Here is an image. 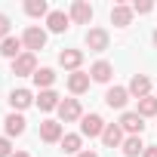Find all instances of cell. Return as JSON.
<instances>
[{
	"instance_id": "8992f818",
	"label": "cell",
	"mask_w": 157,
	"mask_h": 157,
	"mask_svg": "<svg viewBox=\"0 0 157 157\" xmlns=\"http://www.w3.org/2000/svg\"><path fill=\"white\" fill-rule=\"evenodd\" d=\"M68 16H71V22H77V25H90V22H93V6L86 3V0H74Z\"/></svg>"
},
{
	"instance_id": "cb8c5ba5",
	"label": "cell",
	"mask_w": 157,
	"mask_h": 157,
	"mask_svg": "<svg viewBox=\"0 0 157 157\" xmlns=\"http://www.w3.org/2000/svg\"><path fill=\"white\" fill-rule=\"evenodd\" d=\"M120 148H123V157H139L148 145H142V139H139V136H129V139H123V145H120Z\"/></svg>"
},
{
	"instance_id": "7c38bea8",
	"label": "cell",
	"mask_w": 157,
	"mask_h": 157,
	"mask_svg": "<svg viewBox=\"0 0 157 157\" xmlns=\"http://www.w3.org/2000/svg\"><path fill=\"white\" fill-rule=\"evenodd\" d=\"M132 6H126V3H117V6H111V25H117V28H126L129 22H132Z\"/></svg>"
},
{
	"instance_id": "277c9868",
	"label": "cell",
	"mask_w": 157,
	"mask_h": 157,
	"mask_svg": "<svg viewBox=\"0 0 157 157\" xmlns=\"http://www.w3.org/2000/svg\"><path fill=\"white\" fill-rule=\"evenodd\" d=\"M105 120L99 117V114H83L80 117V136H90V139H96V136H102L105 132Z\"/></svg>"
},
{
	"instance_id": "30bf717a",
	"label": "cell",
	"mask_w": 157,
	"mask_h": 157,
	"mask_svg": "<svg viewBox=\"0 0 157 157\" xmlns=\"http://www.w3.org/2000/svg\"><path fill=\"white\" fill-rule=\"evenodd\" d=\"M120 129H126L129 136H142V129H145V117L136 114V111H126V114L120 117Z\"/></svg>"
},
{
	"instance_id": "f546056e",
	"label": "cell",
	"mask_w": 157,
	"mask_h": 157,
	"mask_svg": "<svg viewBox=\"0 0 157 157\" xmlns=\"http://www.w3.org/2000/svg\"><path fill=\"white\" fill-rule=\"evenodd\" d=\"M77 157H99V154H96V151H80Z\"/></svg>"
},
{
	"instance_id": "9a60e30c",
	"label": "cell",
	"mask_w": 157,
	"mask_h": 157,
	"mask_svg": "<svg viewBox=\"0 0 157 157\" xmlns=\"http://www.w3.org/2000/svg\"><path fill=\"white\" fill-rule=\"evenodd\" d=\"M90 77H93V83H108L111 77H114V65L111 62H96L90 68Z\"/></svg>"
},
{
	"instance_id": "ba28073f",
	"label": "cell",
	"mask_w": 157,
	"mask_h": 157,
	"mask_svg": "<svg viewBox=\"0 0 157 157\" xmlns=\"http://www.w3.org/2000/svg\"><path fill=\"white\" fill-rule=\"evenodd\" d=\"M129 96H136V99H145V96H151V77L148 74H132V80H129Z\"/></svg>"
},
{
	"instance_id": "ffe728a7",
	"label": "cell",
	"mask_w": 157,
	"mask_h": 157,
	"mask_svg": "<svg viewBox=\"0 0 157 157\" xmlns=\"http://www.w3.org/2000/svg\"><path fill=\"white\" fill-rule=\"evenodd\" d=\"M80 148H83V136H77V132H65L62 136V151L65 154H80Z\"/></svg>"
},
{
	"instance_id": "4316f807",
	"label": "cell",
	"mask_w": 157,
	"mask_h": 157,
	"mask_svg": "<svg viewBox=\"0 0 157 157\" xmlns=\"http://www.w3.org/2000/svg\"><path fill=\"white\" fill-rule=\"evenodd\" d=\"M10 28H13V25H10V16H3V13H0V43L10 37Z\"/></svg>"
},
{
	"instance_id": "ac0fdd59",
	"label": "cell",
	"mask_w": 157,
	"mask_h": 157,
	"mask_svg": "<svg viewBox=\"0 0 157 157\" xmlns=\"http://www.w3.org/2000/svg\"><path fill=\"white\" fill-rule=\"evenodd\" d=\"M59 105H62V99H59L56 90H43V93L37 96V108H40V111H59Z\"/></svg>"
},
{
	"instance_id": "5bb4252c",
	"label": "cell",
	"mask_w": 157,
	"mask_h": 157,
	"mask_svg": "<svg viewBox=\"0 0 157 157\" xmlns=\"http://www.w3.org/2000/svg\"><path fill=\"white\" fill-rule=\"evenodd\" d=\"M37 99L31 96V90H13L10 93V105H13V111H25V108H31Z\"/></svg>"
},
{
	"instance_id": "1f68e13d",
	"label": "cell",
	"mask_w": 157,
	"mask_h": 157,
	"mask_svg": "<svg viewBox=\"0 0 157 157\" xmlns=\"http://www.w3.org/2000/svg\"><path fill=\"white\" fill-rule=\"evenodd\" d=\"M154 46H157V31H154Z\"/></svg>"
},
{
	"instance_id": "603a6c76",
	"label": "cell",
	"mask_w": 157,
	"mask_h": 157,
	"mask_svg": "<svg viewBox=\"0 0 157 157\" xmlns=\"http://www.w3.org/2000/svg\"><path fill=\"white\" fill-rule=\"evenodd\" d=\"M25 13H28L31 19H40V16H49L52 10H49L46 0H25Z\"/></svg>"
},
{
	"instance_id": "7a4b0ae2",
	"label": "cell",
	"mask_w": 157,
	"mask_h": 157,
	"mask_svg": "<svg viewBox=\"0 0 157 157\" xmlns=\"http://www.w3.org/2000/svg\"><path fill=\"white\" fill-rule=\"evenodd\" d=\"M22 43H25V49H28V52L43 49V46H46V31H43V28H37V25H31V28H25Z\"/></svg>"
},
{
	"instance_id": "d6986e66",
	"label": "cell",
	"mask_w": 157,
	"mask_h": 157,
	"mask_svg": "<svg viewBox=\"0 0 157 157\" xmlns=\"http://www.w3.org/2000/svg\"><path fill=\"white\" fill-rule=\"evenodd\" d=\"M102 142H105V148H117V145H123V129H120V123H108L105 132H102Z\"/></svg>"
},
{
	"instance_id": "d4e9b609",
	"label": "cell",
	"mask_w": 157,
	"mask_h": 157,
	"mask_svg": "<svg viewBox=\"0 0 157 157\" xmlns=\"http://www.w3.org/2000/svg\"><path fill=\"white\" fill-rule=\"evenodd\" d=\"M136 114H142V117H154V114H157V96H145V99H139Z\"/></svg>"
},
{
	"instance_id": "6da1fadb",
	"label": "cell",
	"mask_w": 157,
	"mask_h": 157,
	"mask_svg": "<svg viewBox=\"0 0 157 157\" xmlns=\"http://www.w3.org/2000/svg\"><path fill=\"white\" fill-rule=\"evenodd\" d=\"M80 117H83L80 102H77V99H62V105H59V123H74Z\"/></svg>"
},
{
	"instance_id": "7402d4cb",
	"label": "cell",
	"mask_w": 157,
	"mask_h": 157,
	"mask_svg": "<svg viewBox=\"0 0 157 157\" xmlns=\"http://www.w3.org/2000/svg\"><path fill=\"white\" fill-rule=\"evenodd\" d=\"M56 83V71L52 68H37V74H34V86L43 93V90H49Z\"/></svg>"
},
{
	"instance_id": "f1b7e54d",
	"label": "cell",
	"mask_w": 157,
	"mask_h": 157,
	"mask_svg": "<svg viewBox=\"0 0 157 157\" xmlns=\"http://www.w3.org/2000/svg\"><path fill=\"white\" fill-rule=\"evenodd\" d=\"M142 157H157V148H154V145H151V148H145V151H142Z\"/></svg>"
},
{
	"instance_id": "44dd1931",
	"label": "cell",
	"mask_w": 157,
	"mask_h": 157,
	"mask_svg": "<svg viewBox=\"0 0 157 157\" xmlns=\"http://www.w3.org/2000/svg\"><path fill=\"white\" fill-rule=\"evenodd\" d=\"M3 129H6V136H13V139H16V136H22V132H25V117L13 111V114L3 120Z\"/></svg>"
},
{
	"instance_id": "3957f363",
	"label": "cell",
	"mask_w": 157,
	"mask_h": 157,
	"mask_svg": "<svg viewBox=\"0 0 157 157\" xmlns=\"http://www.w3.org/2000/svg\"><path fill=\"white\" fill-rule=\"evenodd\" d=\"M13 74H16V77H34V74H37V59H34V52H22V56L13 62Z\"/></svg>"
},
{
	"instance_id": "e0dca14e",
	"label": "cell",
	"mask_w": 157,
	"mask_h": 157,
	"mask_svg": "<svg viewBox=\"0 0 157 157\" xmlns=\"http://www.w3.org/2000/svg\"><path fill=\"white\" fill-rule=\"evenodd\" d=\"M22 46H25V43H22V37H13V34H10L3 43H0V56H6V59H13V62H16V59L22 56Z\"/></svg>"
},
{
	"instance_id": "484cf974",
	"label": "cell",
	"mask_w": 157,
	"mask_h": 157,
	"mask_svg": "<svg viewBox=\"0 0 157 157\" xmlns=\"http://www.w3.org/2000/svg\"><path fill=\"white\" fill-rule=\"evenodd\" d=\"M151 10H154L151 0H136V3H132V13H139V16H148Z\"/></svg>"
},
{
	"instance_id": "4fadbf2b",
	"label": "cell",
	"mask_w": 157,
	"mask_h": 157,
	"mask_svg": "<svg viewBox=\"0 0 157 157\" xmlns=\"http://www.w3.org/2000/svg\"><path fill=\"white\" fill-rule=\"evenodd\" d=\"M68 25H71V16H65L62 10H52V13L46 16V28H49L52 34H62V31H68Z\"/></svg>"
},
{
	"instance_id": "52a82bcc",
	"label": "cell",
	"mask_w": 157,
	"mask_h": 157,
	"mask_svg": "<svg viewBox=\"0 0 157 157\" xmlns=\"http://www.w3.org/2000/svg\"><path fill=\"white\" fill-rule=\"evenodd\" d=\"M59 65L68 68L71 74L80 71V65H83V49H62V52H59Z\"/></svg>"
},
{
	"instance_id": "83f0119b",
	"label": "cell",
	"mask_w": 157,
	"mask_h": 157,
	"mask_svg": "<svg viewBox=\"0 0 157 157\" xmlns=\"http://www.w3.org/2000/svg\"><path fill=\"white\" fill-rule=\"evenodd\" d=\"M0 157H13V145H10V139H0Z\"/></svg>"
},
{
	"instance_id": "8fae6325",
	"label": "cell",
	"mask_w": 157,
	"mask_h": 157,
	"mask_svg": "<svg viewBox=\"0 0 157 157\" xmlns=\"http://www.w3.org/2000/svg\"><path fill=\"white\" fill-rule=\"evenodd\" d=\"M90 83H93V77H90L86 71H74V74H68V90H71L74 96L86 93V90H90Z\"/></svg>"
},
{
	"instance_id": "2e32d148",
	"label": "cell",
	"mask_w": 157,
	"mask_h": 157,
	"mask_svg": "<svg viewBox=\"0 0 157 157\" xmlns=\"http://www.w3.org/2000/svg\"><path fill=\"white\" fill-rule=\"evenodd\" d=\"M62 136L65 132H62V123L59 120H43L40 123V139L43 142H62Z\"/></svg>"
},
{
	"instance_id": "9c48e42d",
	"label": "cell",
	"mask_w": 157,
	"mask_h": 157,
	"mask_svg": "<svg viewBox=\"0 0 157 157\" xmlns=\"http://www.w3.org/2000/svg\"><path fill=\"white\" fill-rule=\"evenodd\" d=\"M126 102H129V90L126 86H111L108 93H105V105L108 108H126Z\"/></svg>"
},
{
	"instance_id": "4dcf8cb0",
	"label": "cell",
	"mask_w": 157,
	"mask_h": 157,
	"mask_svg": "<svg viewBox=\"0 0 157 157\" xmlns=\"http://www.w3.org/2000/svg\"><path fill=\"white\" fill-rule=\"evenodd\" d=\"M13 157H31V154H28V151H16Z\"/></svg>"
},
{
	"instance_id": "5b68a950",
	"label": "cell",
	"mask_w": 157,
	"mask_h": 157,
	"mask_svg": "<svg viewBox=\"0 0 157 157\" xmlns=\"http://www.w3.org/2000/svg\"><path fill=\"white\" fill-rule=\"evenodd\" d=\"M108 43H111V37H108L105 28H90V31H86V46H90V52H105Z\"/></svg>"
}]
</instances>
